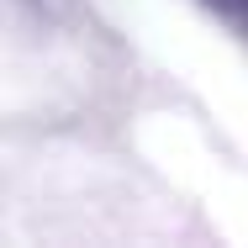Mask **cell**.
<instances>
[{
  "label": "cell",
  "instance_id": "cell-1",
  "mask_svg": "<svg viewBox=\"0 0 248 248\" xmlns=\"http://www.w3.org/2000/svg\"><path fill=\"white\" fill-rule=\"evenodd\" d=\"M211 5H217L222 16H232V21H243V27H248V0H211Z\"/></svg>",
  "mask_w": 248,
  "mask_h": 248
}]
</instances>
